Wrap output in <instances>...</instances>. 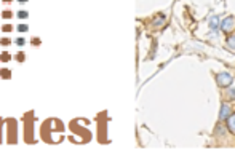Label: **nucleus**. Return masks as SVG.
<instances>
[{"mask_svg":"<svg viewBox=\"0 0 235 150\" xmlns=\"http://www.w3.org/2000/svg\"><path fill=\"white\" fill-rule=\"evenodd\" d=\"M216 80H218V85H219V86L226 88V86H229V85L232 83L233 78H232V75H230L229 72H221V74H218Z\"/></svg>","mask_w":235,"mask_h":150,"instance_id":"nucleus-1","label":"nucleus"},{"mask_svg":"<svg viewBox=\"0 0 235 150\" xmlns=\"http://www.w3.org/2000/svg\"><path fill=\"white\" fill-rule=\"evenodd\" d=\"M235 27V18L233 16H229V18H226L222 23H221V29L226 31V32H230L232 29Z\"/></svg>","mask_w":235,"mask_h":150,"instance_id":"nucleus-2","label":"nucleus"},{"mask_svg":"<svg viewBox=\"0 0 235 150\" xmlns=\"http://www.w3.org/2000/svg\"><path fill=\"white\" fill-rule=\"evenodd\" d=\"M230 115H232L230 107L227 105V104H222V105H221V112H219V117H221V120H227Z\"/></svg>","mask_w":235,"mask_h":150,"instance_id":"nucleus-3","label":"nucleus"},{"mask_svg":"<svg viewBox=\"0 0 235 150\" xmlns=\"http://www.w3.org/2000/svg\"><path fill=\"white\" fill-rule=\"evenodd\" d=\"M227 128H229L232 133H235V113H232V115L227 118Z\"/></svg>","mask_w":235,"mask_h":150,"instance_id":"nucleus-4","label":"nucleus"},{"mask_svg":"<svg viewBox=\"0 0 235 150\" xmlns=\"http://www.w3.org/2000/svg\"><path fill=\"white\" fill-rule=\"evenodd\" d=\"M13 43H15V45H16L18 48H23V46H24V45L27 43V40H26L24 37H16L15 40H13Z\"/></svg>","mask_w":235,"mask_h":150,"instance_id":"nucleus-5","label":"nucleus"},{"mask_svg":"<svg viewBox=\"0 0 235 150\" xmlns=\"http://www.w3.org/2000/svg\"><path fill=\"white\" fill-rule=\"evenodd\" d=\"M0 75H2L3 80H8V78H11V70L10 69H0Z\"/></svg>","mask_w":235,"mask_h":150,"instance_id":"nucleus-6","label":"nucleus"},{"mask_svg":"<svg viewBox=\"0 0 235 150\" xmlns=\"http://www.w3.org/2000/svg\"><path fill=\"white\" fill-rule=\"evenodd\" d=\"M15 59H16V62L23 64V62L26 61V54H24L23 51H18V53H16V56H15Z\"/></svg>","mask_w":235,"mask_h":150,"instance_id":"nucleus-7","label":"nucleus"},{"mask_svg":"<svg viewBox=\"0 0 235 150\" xmlns=\"http://www.w3.org/2000/svg\"><path fill=\"white\" fill-rule=\"evenodd\" d=\"M218 23H219V18H218V16H213L211 21H210V27H211L213 31L218 29Z\"/></svg>","mask_w":235,"mask_h":150,"instance_id":"nucleus-8","label":"nucleus"},{"mask_svg":"<svg viewBox=\"0 0 235 150\" xmlns=\"http://www.w3.org/2000/svg\"><path fill=\"white\" fill-rule=\"evenodd\" d=\"M11 59V54L8 51H2V54H0V61L2 62H8Z\"/></svg>","mask_w":235,"mask_h":150,"instance_id":"nucleus-9","label":"nucleus"},{"mask_svg":"<svg viewBox=\"0 0 235 150\" xmlns=\"http://www.w3.org/2000/svg\"><path fill=\"white\" fill-rule=\"evenodd\" d=\"M16 31L21 32V34H24V32L29 31V26H27V24H18V26H16Z\"/></svg>","mask_w":235,"mask_h":150,"instance_id":"nucleus-10","label":"nucleus"},{"mask_svg":"<svg viewBox=\"0 0 235 150\" xmlns=\"http://www.w3.org/2000/svg\"><path fill=\"white\" fill-rule=\"evenodd\" d=\"M16 16H18L19 19H26L27 16H29V11H26V10H19V11L16 13Z\"/></svg>","mask_w":235,"mask_h":150,"instance_id":"nucleus-11","label":"nucleus"},{"mask_svg":"<svg viewBox=\"0 0 235 150\" xmlns=\"http://www.w3.org/2000/svg\"><path fill=\"white\" fill-rule=\"evenodd\" d=\"M31 45H32V46H40V45H42V40H40L39 37H32V38H31Z\"/></svg>","mask_w":235,"mask_h":150,"instance_id":"nucleus-12","label":"nucleus"},{"mask_svg":"<svg viewBox=\"0 0 235 150\" xmlns=\"http://www.w3.org/2000/svg\"><path fill=\"white\" fill-rule=\"evenodd\" d=\"M2 18L3 19H11L13 18V13L10 10H5V11H2Z\"/></svg>","mask_w":235,"mask_h":150,"instance_id":"nucleus-13","label":"nucleus"},{"mask_svg":"<svg viewBox=\"0 0 235 150\" xmlns=\"http://www.w3.org/2000/svg\"><path fill=\"white\" fill-rule=\"evenodd\" d=\"M11 43V42H10V38L8 37H3V38H0V45H2V46H8Z\"/></svg>","mask_w":235,"mask_h":150,"instance_id":"nucleus-14","label":"nucleus"},{"mask_svg":"<svg viewBox=\"0 0 235 150\" xmlns=\"http://www.w3.org/2000/svg\"><path fill=\"white\" fill-rule=\"evenodd\" d=\"M227 43H229L230 48H235V35H230V37L227 38Z\"/></svg>","mask_w":235,"mask_h":150,"instance_id":"nucleus-15","label":"nucleus"},{"mask_svg":"<svg viewBox=\"0 0 235 150\" xmlns=\"http://www.w3.org/2000/svg\"><path fill=\"white\" fill-rule=\"evenodd\" d=\"M2 31H3V32H11V31H13V26H11V24H3V26H2Z\"/></svg>","mask_w":235,"mask_h":150,"instance_id":"nucleus-16","label":"nucleus"},{"mask_svg":"<svg viewBox=\"0 0 235 150\" xmlns=\"http://www.w3.org/2000/svg\"><path fill=\"white\" fill-rule=\"evenodd\" d=\"M227 94H229L230 99H235V88H230L229 91H227Z\"/></svg>","mask_w":235,"mask_h":150,"instance_id":"nucleus-17","label":"nucleus"},{"mask_svg":"<svg viewBox=\"0 0 235 150\" xmlns=\"http://www.w3.org/2000/svg\"><path fill=\"white\" fill-rule=\"evenodd\" d=\"M162 23H163V16H160L159 19H155V21H154V26H155V27H159Z\"/></svg>","mask_w":235,"mask_h":150,"instance_id":"nucleus-18","label":"nucleus"},{"mask_svg":"<svg viewBox=\"0 0 235 150\" xmlns=\"http://www.w3.org/2000/svg\"><path fill=\"white\" fill-rule=\"evenodd\" d=\"M18 2H19V3H27L29 0H18Z\"/></svg>","mask_w":235,"mask_h":150,"instance_id":"nucleus-19","label":"nucleus"},{"mask_svg":"<svg viewBox=\"0 0 235 150\" xmlns=\"http://www.w3.org/2000/svg\"><path fill=\"white\" fill-rule=\"evenodd\" d=\"M3 3H11V0H2Z\"/></svg>","mask_w":235,"mask_h":150,"instance_id":"nucleus-20","label":"nucleus"}]
</instances>
